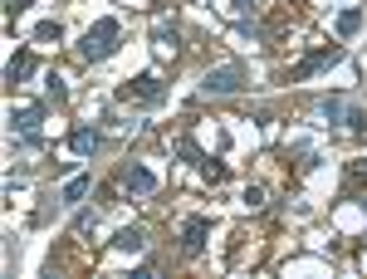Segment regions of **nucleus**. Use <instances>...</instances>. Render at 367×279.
Here are the masks:
<instances>
[{
    "instance_id": "412c9836",
    "label": "nucleus",
    "mask_w": 367,
    "mask_h": 279,
    "mask_svg": "<svg viewBox=\"0 0 367 279\" xmlns=\"http://www.w3.org/2000/svg\"><path fill=\"white\" fill-rule=\"evenodd\" d=\"M230 10H235V15H240V20H245V15H250V10H255V0H230Z\"/></svg>"
},
{
    "instance_id": "aec40b11",
    "label": "nucleus",
    "mask_w": 367,
    "mask_h": 279,
    "mask_svg": "<svg viewBox=\"0 0 367 279\" xmlns=\"http://www.w3.org/2000/svg\"><path fill=\"white\" fill-rule=\"evenodd\" d=\"M98 226V211H79V220H74V231H93Z\"/></svg>"
},
{
    "instance_id": "1a4fd4ad",
    "label": "nucleus",
    "mask_w": 367,
    "mask_h": 279,
    "mask_svg": "<svg viewBox=\"0 0 367 279\" xmlns=\"http://www.w3.org/2000/svg\"><path fill=\"white\" fill-rule=\"evenodd\" d=\"M30 69H34V54H30V49H15L10 59H6V84H20Z\"/></svg>"
},
{
    "instance_id": "39448f33",
    "label": "nucleus",
    "mask_w": 367,
    "mask_h": 279,
    "mask_svg": "<svg viewBox=\"0 0 367 279\" xmlns=\"http://www.w3.org/2000/svg\"><path fill=\"white\" fill-rule=\"evenodd\" d=\"M39 123H44V103H25V108H15V113H10V133H15V137H34Z\"/></svg>"
},
{
    "instance_id": "9b49d317",
    "label": "nucleus",
    "mask_w": 367,
    "mask_h": 279,
    "mask_svg": "<svg viewBox=\"0 0 367 279\" xmlns=\"http://www.w3.org/2000/svg\"><path fill=\"white\" fill-rule=\"evenodd\" d=\"M69 147H74V157H93L98 152V133L93 128H74L69 133Z\"/></svg>"
},
{
    "instance_id": "20e7f679",
    "label": "nucleus",
    "mask_w": 367,
    "mask_h": 279,
    "mask_svg": "<svg viewBox=\"0 0 367 279\" xmlns=\"http://www.w3.org/2000/svg\"><path fill=\"white\" fill-rule=\"evenodd\" d=\"M177 152L196 166V172L206 177V182H211V186H221L226 182V162H216V157H206L201 147H196V137H177Z\"/></svg>"
},
{
    "instance_id": "6ab92c4d",
    "label": "nucleus",
    "mask_w": 367,
    "mask_h": 279,
    "mask_svg": "<svg viewBox=\"0 0 367 279\" xmlns=\"http://www.w3.org/2000/svg\"><path fill=\"white\" fill-rule=\"evenodd\" d=\"M250 211H259V206H265V191H259V186H245V196H240Z\"/></svg>"
},
{
    "instance_id": "f03ea898",
    "label": "nucleus",
    "mask_w": 367,
    "mask_h": 279,
    "mask_svg": "<svg viewBox=\"0 0 367 279\" xmlns=\"http://www.w3.org/2000/svg\"><path fill=\"white\" fill-rule=\"evenodd\" d=\"M333 64H343V44H319V49H308L304 59L289 69V84H299V79H308V74H319V69H333Z\"/></svg>"
},
{
    "instance_id": "4be33fe9",
    "label": "nucleus",
    "mask_w": 367,
    "mask_h": 279,
    "mask_svg": "<svg viewBox=\"0 0 367 279\" xmlns=\"http://www.w3.org/2000/svg\"><path fill=\"white\" fill-rule=\"evenodd\" d=\"M25 6H30V0H6V10H10V15H20Z\"/></svg>"
},
{
    "instance_id": "7ed1b4c3",
    "label": "nucleus",
    "mask_w": 367,
    "mask_h": 279,
    "mask_svg": "<svg viewBox=\"0 0 367 279\" xmlns=\"http://www.w3.org/2000/svg\"><path fill=\"white\" fill-rule=\"evenodd\" d=\"M240 88H245V69H240V64L206 69V79H201V93H206V98H226V93H240Z\"/></svg>"
},
{
    "instance_id": "ddd939ff",
    "label": "nucleus",
    "mask_w": 367,
    "mask_h": 279,
    "mask_svg": "<svg viewBox=\"0 0 367 279\" xmlns=\"http://www.w3.org/2000/svg\"><path fill=\"white\" fill-rule=\"evenodd\" d=\"M88 186H93L88 177H69V182H64V191H59V201H64V206H79V201L88 196Z\"/></svg>"
},
{
    "instance_id": "9d476101",
    "label": "nucleus",
    "mask_w": 367,
    "mask_h": 279,
    "mask_svg": "<svg viewBox=\"0 0 367 279\" xmlns=\"http://www.w3.org/2000/svg\"><path fill=\"white\" fill-rule=\"evenodd\" d=\"M113 245H118L123 255H142V250H147V235H142L137 226H123V231L113 235Z\"/></svg>"
},
{
    "instance_id": "f257e3e1",
    "label": "nucleus",
    "mask_w": 367,
    "mask_h": 279,
    "mask_svg": "<svg viewBox=\"0 0 367 279\" xmlns=\"http://www.w3.org/2000/svg\"><path fill=\"white\" fill-rule=\"evenodd\" d=\"M118 39H123V25L113 20V15H103V20H93L88 30H83V39H79V54L93 64V59H108V54L118 49Z\"/></svg>"
},
{
    "instance_id": "a211bd4d",
    "label": "nucleus",
    "mask_w": 367,
    "mask_h": 279,
    "mask_svg": "<svg viewBox=\"0 0 367 279\" xmlns=\"http://www.w3.org/2000/svg\"><path fill=\"white\" fill-rule=\"evenodd\" d=\"M343 128H348V133H367V113H362V108H348V113H343Z\"/></svg>"
},
{
    "instance_id": "dca6fc26",
    "label": "nucleus",
    "mask_w": 367,
    "mask_h": 279,
    "mask_svg": "<svg viewBox=\"0 0 367 279\" xmlns=\"http://www.w3.org/2000/svg\"><path fill=\"white\" fill-rule=\"evenodd\" d=\"M319 113H324V123H338V118H343V98H338V93L319 98Z\"/></svg>"
},
{
    "instance_id": "4468645a",
    "label": "nucleus",
    "mask_w": 367,
    "mask_h": 279,
    "mask_svg": "<svg viewBox=\"0 0 367 279\" xmlns=\"http://www.w3.org/2000/svg\"><path fill=\"white\" fill-rule=\"evenodd\" d=\"M333 25H338V35L348 39V35H357V30H362V10H357V6H348V10H338V20H333Z\"/></svg>"
},
{
    "instance_id": "423d86ee",
    "label": "nucleus",
    "mask_w": 367,
    "mask_h": 279,
    "mask_svg": "<svg viewBox=\"0 0 367 279\" xmlns=\"http://www.w3.org/2000/svg\"><path fill=\"white\" fill-rule=\"evenodd\" d=\"M123 98H137V103H157V98H162V79H157V74L147 69V74H137V79H128V84H123Z\"/></svg>"
},
{
    "instance_id": "f8f14e48",
    "label": "nucleus",
    "mask_w": 367,
    "mask_h": 279,
    "mask_svg": "<svg viewBox=\"0 0 367 279\" xmlns=\"http://www.w3.org/2000/svg\"><path fill=\"white\" fill-rule=\"evenodd\" d=\"M177 39H181L177 25H167V20H157V25H152V44L162 49V54H177Z\"/></svg>"
},
{
    "instance_id": "f3484780",
    "label": "nucleus",
    "mask_w": 367,
    "mask_h": 279,
    "mask_svg": "<svg viewBox=\"0 0 367 279\" xmlns=\"http://www.w3.org/2000/svg\"><path fill=\"white\" fill-rule=\"evenodd\" d=\"M44 98H49V103H64V98H69V88H64L59 74H49V79H44Z\"/></svg>"
},
{
    "instance_id": "6e6552de",
    "label": "nucleus",
    "mask_w": 367,
    "mask_h": 279,
    "mask_svg": "<svg viewBox=\"0 0 367 279\" xmlns=\"http://www.w3.org/2000/svg\"><path fill=\"white\" fill-rule=\"evenodd\" d=\"M118 182H123L132 196H152V191H157V177L147 172V166H137V162H128V166H123V172H118Z\"/></svg>"
},
{
    "instance_id": "2eb2a0df",
    "label": "nucleus",
    "mask_w": 367,
    "mask_h": 279,
    "mask_svg": "<svg viewBox=\"0 0 367 279\" xmlns=\"http://www.w3.org/2000/svg\"><path fill=\"white\" fill-rule=\"evenodd\" d=\"M59 39H64V25H59V20L34 25V44H59Z\"/></svg>"
},
{
    "instance_id": "0eeeda50",
    "label": "nucleus",
    "mask_w": 367,
    "mask_h": 279,
    "mask_svg": "<svg viewBox=\"0 0 367 279\" xmlns=\"http://www.w3.org/2000/svg\"><path fill=\"white\" fill-rule=\"evenodd\" d=\"M206 235H211V220H206V215H186V226H181V250H186V255H201V250H206Z\"/></svg>"
}]
</instances>
